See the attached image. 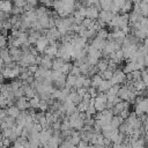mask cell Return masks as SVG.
<instances>
[{
  "instance_id": "obj_4",
  "label": "cell",
  "mask_w": 148,
  "mask_h": 148,
  "mask_svg": "<svg viewBox=\"0 0 148 148\" xmlns=\"http://www.w3.org/2000/svg\"><path fill=\"white\" fill-rule=\"evenodd\" d=\"M86 14H87V16L90 17V18L97 16V12H96V9H94V8H89V9L86 12Z\"/></svg>"
},
{
  "instance_id": "obj_3",
  "label": "cell",
  "mask_w": 148,
  "mask_h": 148,
  "mask_svg": "<svg viewBox=\"0 0 148 148\" xmlns=\"http://www.w3.org/2000/svg\"><path fill=\"white\" fill-rule=\"evenodd\" d=\"M28 105H30V102H27V99H24V98H22V97H21V98L18 99V102H17V108H18L20 110L27 109Z\"/></svg>"
},
{
  "instance_id": "obj_1",
  "label": "cell",
  "mask_w": 148,
  "mask_h": 148,
  "mask_svg": "<svg viewBox=\"0 0 148 148\" xmlns=\"http://www.w3.org/2000/svg\"><path fill=\"white\" fill-rule=\"evenodd\" d=\"M125 80V75L120 72H117L116 74H113V77L111 79V81L113 82V83H120V82H123Z\"/></svg>"
},
{
  "instance_id": "obj_2",
  "label": "cell",
  "mask_w": 148,
  "mask_h": 148,
  "mask_svg": "<svg viewBox=\"0 0 148 148\" xmlns=\"http://www.w3.org/2000/svg\"><path fill=\"white\" fill-rule=\"evenodd\" d=\"M7 113H8V116H10L13 118H17L20 116V109L17 106H12V108L8 109Z\"/></svg>"
}]
</instances>
